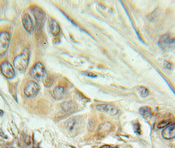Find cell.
Masks as SVG:
<instances>
[{"label": "cell", "instance_id": "2", "mask_svg": "<svg viewBox=\"0 0 175 148\" xmlns=\"http://www.w3.org/2000/svg\"><path fill=\"white\" fill-rule=\"evenodd\" d=\"M30 59V51L27 48H24L21 54L17 56L13 61L15 67L19 71H24L27 68Z\"/></svg>", "mask_w": 175, "mask_h": 148}, {"label": "cell", "instance_id": "6", "mask_svg": "<svg viewBox=\"0 0 175 148\" xmlns=\"http://www.w3.org/2000/svg\"><path fill=\"white\" fill-rule=\"evenodd\" d=\"M39 90H40V87L36 82L33 80H30L24 86V93L27 97H31L36 95Z\"/></svg>", "mask_w": 175, "mask_h": 148}, {"label": "cell", "instance_id": "1", "mask_svg": "<svg viewBox=\"0 0 175 148\" xmlns=\"http://www.w3.org/2000/svg\"><path fill=\"white\" fill-rule=\"evenodd\" d=\"M82 126V121L79 117H74L70 118L65 124V127L67 132L73 136L80 132Z\"/></svg>", "mask_w": 175, "mask_h": 148}, {"label": "cell", "instance_id": "20", "mask_svg": "<svg viewBox=\"0 0 175 148\" xmlns=\"http://www.w3.org/2000/svg\"><path fill=\"white\" fill-rule=\"evenodd\" d=\"M134 130L135 132L136 133H140L141 130H140V126L139 123H136L134 124Z\"/></svg>", "mask_w": 175, "mask_h": 148}, {"label": "cell", "instance_id": "16", "mask_svg": "<svg viewBox=\"0 0 175 148\" xmlns=\"http://www.w3.org/2000/svg\"><path fill=\"white\" fill-rule=\"evenodd\" d=\"M140 113L146 118H150L152 115V110L150 107L144 106L140 109Z\"/></svg>", "mask_w": 175, "mask_h": 148}, {"label": "cell", "instance_id": "12", "mask_svg": "<svg viewBox=\"0 0 175 148\" xmlns=\"http://www.w3.org/2000/svg\"><path fill=\"white\" fill-rule=\"evenodd\" d=\"M61 107H62L63 110L65 113H71L74 112L76 110V104L74 103L72 101H69V102H65L61 104Z\"/></svg>", "mask_w": 175, "mask_h": 148}, {"label": "cell", "instance_id": "8", "mask_svg": "<svg viewBox=\"0 0 175 148\" xmlns=\"http://www.w3.org/2000/svg\"><path fill=\"white\" fill-rule=\"evenodd\" d=\"M96 109L99 111L106 113L111 115H115L118 113V109L109 104H100L96 106Z\"/></svg>", "mask_w": 175, "mask_h": 148}, {"label": "cell", "instance_id": "5", "mask_svg": "<svg viewBox=\"0 0 175 148\" xmlns=\"http://www.w3.org/2000/svg\"><path fill=\"white\" fill-rule=\"evenodd\" d=\"M10 43V35L7 32H0V55L6 54Z\"/></svg>", "mask_w": 175, "mask_h": 148}, {"label": "cell", "instance_id": "17", "mask_svg": "<svg viewBox=\"0 0 175 148\" xmlns=\"http://www.w3.org/2000/svg\"><path fill=\"white\" fill-rule=\"evenodd\" d=\"M54 79L53 76H51V75H47V73H46L44 77L43 78V84H44L46 86H50L51 85H52V84L54 83Z\"/></svg>", "mask_w": 175, "mask_h": 148}, {"label": "cell", "instance_id": "21", "mask_svg": "<svg viewBox=\"0 0 175 148\" xmlns=\"http://www.w3.org/2000/svg\"><path fill=\"white\" fill-rule=\"evenodd\" d=\"M83 74H84V75H85V76L91 77V78H95L96 76H96V75H95V74H94L92 72H83Z\"/></svg>", "mask_w": 175, "mask_h": 148}, {"label": "cell", "instance_id": "22", "mask_svg": "<svg viewBox=\"0 0 175 148\" xmlns=\"http://www.w3.org/2000/svg\"><path fill=\"white\" fill-rule=\"evenodd\" d=\"M166 63H167V64H165V67H166V68H167L168 69H169V68H171V65H170V63H167V62H166Z\"/></svg>", "mask_w": 175, "mask_h": 148}, {"label": "cell", "instance_id": "10", "mask_svg": "<svg viewBox=\"0 0 175 148\" xmlns=\"http://www.w3.org/2000/svg\"><path fill=\"white\" fill-rule=\"evenodd\" d=\"M22 20H23V24L25 29L27 30L28 32H32L33 30V23L31 17H30V15L28 13H25L23 15Z\"/></svg>", "mask_w": 175, "mask_h": 148}, {"label": "cell", "instance_id": "23", "mask_svg": "<svg viewBox=\"0 0 175 148\" xmlns=\"http://www.w3.org/2000/svg\"><path fill=\"white\" fill-rule=\"evenodd\" d=\"M99 148H113L112 146H109V145H105L101 147H99Z\"/></svg>", "mask_w": 175, "mask_h": 148}, {"label": "cell", "instance_id": "19", "mask_svg": "<svg viewBox=\"0 0 175 148\" xmlns=\"http://www.w3.org/2000/svg\"><path fill=\"white\" fill-rule=\"evenodd\" d=\"M170 123H171V122H170V120H163V121L160 122V123L158 124V126H157V127H158L159 128L167 127H168L169 125L170 124Z\"/></svg>", "mask_w": 175, "mask_h": 148}, {"label": "cell", "instance_id": "24", "mask_svg": "<svg viewBox=\"0 0 175 148\" xmlns=\"http://www.w3.org/2000/svg\"><path fill=\"white\" fill-rule=\"evenodd\" d=\"M3 115V111L2 110H0V116H2Z\"/></svg>", "mask_w": 175, "mask_h": 148}, {"label": "cell", "instance_id": "4", "mask_svg": "<svg viewBox=\"0 0 175 148\" xmlns=\"http://www.w3.org/2000/svg\"><path fill=\"white\" fill-rule=\"evenodd\" d=\"M30 75L35 79L40 80L43 79L46 72L43 64L40 62H37L33 65V67L30 69Z\"/></svg>", "mask_w": 175, "mask_h": 148}, {"label": "cell", "instance_id": "13", "mask_svg": "<svg viewBox=\"0 0 175 148\" xmlns=\"http://www.w3.org/2000/svg\"><path fill=\"white\" fill-rule=\"evenodd\" d=\"M49 28L51 33L54 36H58L60 32V27L55 20L51 19L49 22Z\"/></svg>", "mask_w": 175, "mask_h": 148}, {"label": "cell", "instance_id": "3", "mask_svg": "<svg viewBox=\"0 0 175 148\" xmlns=\"http://www.w3.org/2000/svg\"><path fill=\"white\" fill-rule=\"evenodd\" d=\"M159 45L164 51L172 50L175 48V38L169 34H164L159 39Z\"/></svg>", "mask_w": 175, "mask_h": 148}, {"label": "cell", "instance_id": "11", "mask_svg": "<svg viewBox=\"0 0 175 148\" xmlns=\"http://www.w3.org/2000/svg\"><path fill=\"white\" fill-rule=\"evenodd\" d=\"M66 94V91L63 86H57L53 90V96L55 99H62Z\"/></svg>", "mask_w": 175, "mask_h": 148}, {"label": "cell", "instance_id": "14", "mask_svg": "<svg viewBox=\"0 0 175 148\" xmlns=\"http://www.w3.org/2000/svg\"><path fill=\"white\" fill-rule=\"evenodd\" d=\"M111 128H112V124L109 123H106L100 126L98 130V134L99 136H106L108 132L111 131Z\"/></svg>", "mask_w": 175, "mask_h": 148}, {"label": "cell", "instance_id": "18", "mask_svg": "<svg viewBox=\"0 0 175 148\" xmlns=\"http://www.w3.org/2000/svg\"><path fill=\"white\" fill-rule=\"evenodd\" d=\"M138 92L142 98H146L150 94V91L144 86H139L138 88Z\"/></svg>", "mask_w": 175, "mask_h": 148}, {"label": "cell", "instance_id": "9", "mask_svg": "<svg viewBox=\"0 0 175 148\" xmlns=\"http://www.w3.org/2000/svg\"><path fill=\"white\" fill-rule=\"evenodd\" d=\"M162 136L166 140L175 138V123L169 125L162 132Z\"/></svg>", "mask_w": 175, "mask_h": 148}, {"label": "cell", "instance_id": "7", "mask_svg": "<svg viewBox=\"0 0 175 148\" xmlns=\"http://www.w3.org/2000/svg\"><path fill=\"white\" fill-rule=\"evenodd\" d=\"M0 70L3 75L7 78H12L15 76V70L11 64L8 61H3L0 65Z\"/></svg>", "mask_w": 175, "mask_h": 148}, {"label": "cell", "instance_id": "15", "mask_svg": "<svg viewBox=\"0 0 175 148\" xmlns=\"http://www.w3.org/2000/svg\"><path fill=\"white\" fill-rule=\"evenodd\" d=\"M34 13L36 17V20H37V23H41L43 20V17H44V13H43V11L38 7H36L34 10Z\"/></svg>", "mask_w": 175, "mask_h": 148}]
</instances>
